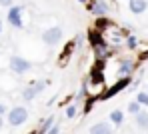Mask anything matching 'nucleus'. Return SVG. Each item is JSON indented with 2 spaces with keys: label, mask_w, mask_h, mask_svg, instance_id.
<instances>
[{
  "label": "nucleus",
  "mask_w": 148,
  "mask_h": 134,
  "mask_svg": "<svg viewBox=\"0 0 148 134\" xmlns=\"http://www.w3.org/2000/svg\"><path fill=\"white\" fill-rule=\"evenodd\" d=\"M8 68H10L14 74L22 76V74L28 72V70H32V62L26 60V58H22V56H18V54H12L10 60H8Z\"/></svg>",
  "instance_id": "obj_1"
},
{
  "label": "nucleus",
  "mask_w": 148,
  "mask_h": 134,
  "mask_svg": "<svg viewBox=\"0 0 148 134\" xmlns=\"http://www.w3.org/2000/svg\"><path fill=\"white\" fill-rule=\"evenodd\" d=\"M6 120H8V124L10 126H22L26 120H28V110L24 106H14L8 110V114H6Z\"/></svg>",
  "instance_id": "obj_2"
},
{
  "label": "nucleus",
  "mask_w": 148,
  "mask_h": 134,
  "mask_svg": "<svg viewBox=\"0 0 148 134\" xmlns=\"http://www.w3.org/2000/svg\"><path fill=\"white\" fill-rule=\"evenodd\" d=\"M62 36H64V34H62V28L60 26H50L42 32V42H44L46 46H56V44H60Z\"/></svg>",
  "instance_id": "obj_3"
},
{
  "label": "nucleus",
  "mask_w": 148,
  "mask_h": 134,
  "mask_svg": "<svg viewBox=\"0 0 148 134\" xmlns=\"http://www.w3.org/2000/svg\"><path fill=\"white\" fill-rule=\"evenodd\" d=\"M46 84H48L46 80H36V82H32V84H28L24 90H22V98H24L26 102H32V100L46 88Z\"/></svg>",
  "instance_id": "obj_4"
},
{
  "label": "nucleus",
  "mask_w": 148,
  "mask_h": 134,
  "mask_svg": "<svg viewBox=\"0 0 148 134\" xmlns=\"http://www.w3.org/2000/svg\"><path fill=\"white\" fill-rule=\"evenodd\" d=\"M88 10L96 16V18H106L110 14V4L106 0H92L88 4Z\"/></svg>",
  "instance_id": "obj_5"
},
{
  "label": "nucleus",
  "mask_w": 148,
  "mask_h": 134,
  "mask_svg": "<svg viewBox=\"0 0 148 134\" xmlns=\"http://www.w3.org/2000/svg\"><path fill=\"white\" fill-rule=\"evenodd\" d=\"M22 12H24V6H12V8H8L6 20L10 22V26H14V28L24 26V22H22Z\"/></svg>",
  "instance_id": "obj_6"
},
{
  "label": "nucleus",
  "mask_w": 148,
  "mask_h": 134,
  "mask_svg": "<svg viewBox=\"0 0 148 134\" xmlns=\"http://www.w3.org/2000/svg\"><path fill=\"white\" fill-rule=\"evenodd\" d=\"M88 134H114V126L110 122H106V120H100V122L90 126Z\"/></svg>",
  "instance_id": "obj_7"
},
{
  "label": "nucleus",
  "mask_w": 148,
  "mask_h": 134,
  "mask_svg": "<svg viewBox=\"0 0 148 134\" xmlns=\"http://www.w3.org/2000/svg\"><path fill=\"white\" fill-rule=\"evenodd\" d=\"M128 10L132 14H144L148 10V0H128Z\"/></svg>",
  "instance_id": "obj_8"
},
{
  "label": "nucleus",
  "mask_w": 148,
  "mask_h": 134,
  "mask_svg": "<svg viewBox=\"0 0 148 134\" xmlns=\"http://www.w3.org/2000/svg\"><path fill=\"white\" fill-rule=\"evenodd\" d=\"M126 84H130V78H120V80L116 82L114 86H110L104 94H102V98H110V96H114V94H118L120 90H124L126 88Z\"/></svg>",
  "instance_id": "obj_9"
},
{
  "label": "nucleus",
  "mask_w": 148,
  "mask_h": 134,
  "mask_svg": "<svg viewBox=\"0 0 148 134\" xmlns=\"http://www.w3.org/2000/svg\"><path fill=\"white\" fill-rule=\"evenodd\" d=\"M108 122H110L114 128L122 126V124H124V112L120 110V108H114V110L108 114Z\"/></svg>",
  "instance_id": "obj_10"
},
{
  "label": "nucleus",
  "mask_w": 148,
  "mask_h": 134,
  "mask_svg": "<svg viewBox=\"0 0 148 134\" xmlns=\"http://www.w3.org/2000/svg\"><path fill=\"white\" fill-rule=\"evenodd\" d=\"M134 72V62L132 60H120V66H118V74L122 78H130Z\"/></svg>",
  "instance_id": "obj_11"
},
{
  "label": "nucleus",
  "mask_w": 148,
  "mask_h": 134,
  "mask_svg": "<svg viewBox=\"0 0 148 134\" xmlns=\"http://www.w3.org/2000/svg\"><path fill=\"white\" fill-rule=\"evenodd\" d=\"M134 122H136V126H138L140 130L148 132V112L146 110H142L140 114H136V116H134Z\"/></svg>",
  "instance_id": "obj_12"
},
{
  "label": "nucleus",
  "mask_w": 148,
  "mask_h": 134,
  "mask_svg": "<svg viewBox=\"0 0 148 134\" xmlns=\"http://www.w3.org/2000/svg\"><path fill=\"white\" fill-rule=\"evenodd\" d=\"M128 112H130L132 116H136V114H140V112H142V106H140L136 100H134V102H128Z\"/></svg>",
  "instance_id": "obj_13"
},
{
  "label": "nucleus",
  "mask_w": 148,
  "mask_h": 134,
  "mask_svg": "<svg viewBox=\"0 0 148 134\" xmlns=\"http://www.w3.org/2000/svg\"><path fill=\"white\" fill-rule=\"evenodd\" d=\"M136 102H138L140 106H148V92L146 90H142V92L136 94Z\"/></svg>",
  "instance_id": "obj_14"
},
{
  "label": "nucleus",
  "mask_w": 148,
  "mask_h": 134,
  "mask_svg": "<svg viewBox=\"0 0 148 134\" xmlns=\"http://www.w3.org/2000/svg\"><path fill=\"white\" fill-rule=\"evenodd\" d=\"M106 26H112L108 18H96V30L102 32V28H106Z\"/></svg>",
  "instance_id": "obj_15"
},
{
  "label": "nucleus",
  "mask_w": 148,
  "mask_h": 134,
  "mask_svg": "<svg viewBox=\"0 0 148 134\" xmlns=\"http://www.w3.org/2000/svg\"><path fill=\"white\" fill-rule=\"evenodd\" d=\"M126 46H128L130 50H134V48L138 46V40H136V36H126Z\"/></svg>",
  "instance_id": "obj_16"
},
{
  "label": "nucleus",
  "mask_w": 148,
  "mask_h": 134,
  "mask_svg": "<svg viewBox=\"0 0 148 134\" xmlns=\"http://www.w3.org/2000/svg\"><path fill=\"white\" fill-rule=\"evenodd\" d=\"M76 112H78L76 104H70V106H66V118H74V116H76Z\"/></svg>",
  "instance_id": "obj_17"
},
{
  "label": "nucleus",
  "mask_w": 148,
  "mask_h": 134,
  "mask_svg": "<svg viewBox=\"0 0 148 134\" xmlns=\"http://www.w3.org/2000/svg\"><path fill=\"white\" fill-rule=\"evenodd\" d=\"M4 114H8V108L4 102H0V116H4Z\"/></svg>",
  "instance_id": "obj_18"
},
{
  "label": "nucleus",
  "mask_w": 148,
  "mask_h": 134,
  "mask_svg": "<svg viewBox=\"0 0 148 134\" xmlns=\"http://www.w3.org/2000/svg\"><path fill=\"white\" fill-rule=\"evenodd\" d=\"M48 134H60V126H58V124H54V126H52V130H50Z\"/></svg>",
  "instance_id": "obj_19"
},
{
  "label": "nucleus",
  "mask_w": 148,
  "mask_h": 134,
  "mask_svg": "<svg viewBox=\"0 0 148 134\" xmlns=\"http://www.w3.org/2000/svg\"><path fill=\"white\" fill-rule=\"evenodd\" d=\"M0 6H8V8H12V0H0Z\"/></svg>",
  "instance_id": "obj_20"
},
{
  "label": "nucleus",
  "mask_w": 148,
  "mask_h": 134,
  "mask_svg": "<svg viewBox=\"0 0 148 134\" xmlns=\"http://www.w3.org/2000/svg\"><path fill=\"white\" fill-rule=\"evenodd\" d=\"M92 104H94V102H92V100H88V102H86V106H84V112H90Z\"/></svg>",
  "instance_id": "obj_21"
},
{
  "label": "nucleus",
  "mask_w": 148,
  "mask_h": 134,
  "mask_svg": "<svg viewBox=\"0 0 148 134\" xmlns=\"http://www.w3.org/2000/svg\"><path fill=\"white\" fill-rule=\"evenodd\" d=\"M78 2H80V4H90L92 0H78Z\"/></svg>",
  "instance_id": "obj_22"
},
{
  "label": "nucleus",
  "mask_w": 148,
  "mask_h": 134,
  "mask_svg": "<svg viewBox=\"0 0 148 134\" xmlns=\"http://www.w3.org/2000/svg\"><path fill=\"white\" fill-rule=\"evenodd\" d=\"M2 126H4V118L0 116V128H2Z\"/></svg>",
  "instance_id": "obj_23"
},
{
  "label": "nucleus",
  "mask_w": 148,
  "mask_h": 134,
  "mask_svg": "<svg viewBox=\"0 0 148 134\" xmlns=\"http://www.w3.org/2000/svg\"><path fill=\"white\" fill-rule=\"evenodd\" d=\"M0 34H2V22H0Z\"/></svg>",
  "instance_id": "obj_24"
},
{
  "label": "nucleus",
  "mask_w": 148,
  "mask_h": 134,
  "mask_svg": "<svg viewBox=\"0 0 148 134\" xmlns=\"http://www.w3.org/2000/svg\"><path fill=\"white\" fill-rule=\"evenodd\" d=\"M146 92H148V86H146Z\"/></svg>",
  "instance_id": "obj_25"
}]
</instances>
